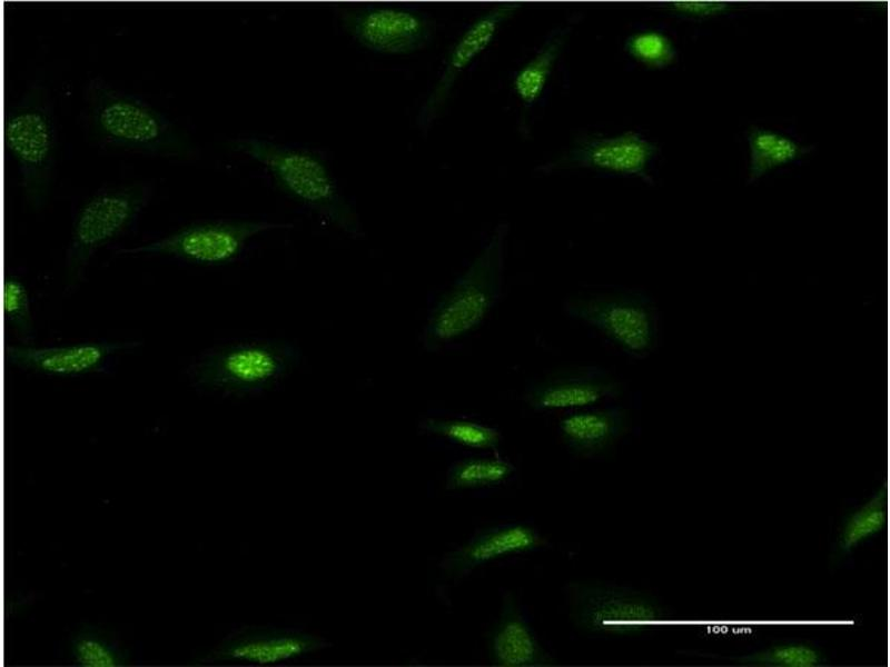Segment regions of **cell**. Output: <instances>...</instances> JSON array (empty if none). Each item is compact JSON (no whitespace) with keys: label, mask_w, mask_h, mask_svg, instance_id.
Masks as SVG:
<instances>
[{"label":"cell","mask_w":890,"mask_h":667,"mask_svg":"<svg viewBox=\"0 0 890 667\" xmlns=\"http://www.w3.org/2000/svg\"><path fill=\"white\" fill-rule=\"evenodd\" d=\"M83 120L89 135L108 149L168 158L195 156L187 136L165 115L100 76L85 87Z\"/></svg>","instance_id":"6da1fadb"},{"label":"cell","mask_w":890,"mask_h":667,"mask_svg":"<svg viewBox=\"0 0 890 667\" xmlns=\"http://www.w3.org/2000/svg\"><path fill=\"white\" fill-rule=\"evenodd\" d=\"M568 33L570 28L554 30L537 53L515 76L513 87L525 106H532L542 94Z\"/></svg>","instance_id":"ffe728a7"},{"label":"cell","mask_w":890,"mask_h":667,"mask_svg":"<svg viewBox=\"0 0 890 667\" xmlns=\"http://www.w3.org/2000/svg\"><path fill=\"white\" fill-rule=\"evenodd\" d=\"M3 317L23 344L33 339L30 300L24 283L16 276H6L2 285Z\"/></svg>","instance_id":"4316f807"},{"label":"cell","mask_w":890,"mask_h":667,"mask_svg":"<svg viewBox=\"0 0 890 667\" xmlns=\"http://www.w3.org/2000/svg\"><path fill=\"white\" fill-rule=\"evenodd\" d=\"M571 600L576 625L593 634H627L653 627L665 619L657 603L615 586L576 585Z\"/></svg>","instance_id":"9c48e42d"},{"label":"cell","mask_w":890,"mask_h":667,"mask_svg":"<svg viewBox=\"0 0 890 667\" xmlns=\"http://www.w3.org/2000/svg\"><path fill=\"white\" fill-rule=\"evenodd\" d=\"M330 644L316 635L280 627H246L225 638L209 659L273 665L316 653Z\"/></svg>","instance_id":"4fadbf2b"},{"label":"cell","mask_w":890,"mask_h":667,"mask_svg":"<svg viewBox=\"0 0 890 667\" xmlns=\"http://www.w3.org/2000/svg\"><path fill=\"white\" fill-rule=\"evenodd\" d=\"M656 153V145L634 131L613 137L583 136L557 159L542 165L540 170L551 173L573 168L600 169L652 182L647 167Z\"/></svg>","instance_id":"7c38bea8"},{"label":"cell","mask_w":890,"mask_h":667,"mask_svg":"<svg viewBox=\"0 0 890 667\" xmlns=\"http://www.w3.org/2000/svg\"><path fill=\"white\" fill-rule=\"evenodd\" d=\"M563 311L601 332L626 355L643 359L659 345L660 313L639 290H614L568 297Z\"/></svg>","instance_id":"8992f818"},{"label":"cell","mask_w":890,"mask_h":667,"mask_svg":"<svg viewBox=\"0 0 890 667\" xmlns=\"http://www.w3.org/2000/svg\"><path fill=\"white\" fill-rule=\"evenodd\" d=\"M491 661L500 667H542L553 660L541 646L511 595H505L500 619L488 637Z\"/></svg>","instance_id":"e0dca14e"},{"label":"cell","mask_w":890,"mask_h":667,"mask_svg":"<svg viewBox=\"0 0 890 667\" xmlns=\"http://www.w3.org/2000/svg\"><path fill=\"white\" fill-rule=\"evenodd\" d=\"M73 661L82 667H118L126 664L119 646L96 630H83L71 640Z\"/></svg>","instance_id":"d4e9b609"},{"label":"cell","mask_w":890,"mask_h":667,"mask_svg":"<svg viewBox=\"0 0 890 667\" xmlns=\"http://www.w3.org/2000/svg\"><path fill=\"white\" fill-rule=\"evenodd\" d=\"M301 358L299 347L287 340H244L202 354L191 365L190 377L207 390L256 395L288 377Z\"/></svg>","instance_id":"5b68a950"},{"label":"cell","mask_w":890,"mask_h":667,"mask_svg":"<svg viewBox=\"0 0 890 667\" xmlns=\"http://www.w3.org/2000/svg\"><path fill=\"white\" fill-rule=\"evenodd\" d=\"M735 660L743 665L765 667H818L827 663L817 647L802 643L775 645L762 651L738 657Z\"/></svg>","instance_id":"cb8c5ba5"},{"label":"cell","mask_w":890,"mask_h":667,"mask_svg":"<svg viewBox=\"0 0 890 667\" xmlns=\"http://www.w3.org/2000/svg\"><path fill=\"white\" fill-rule=\"evenodd\" d=\"M419 428L426 434L474 449L496 450L502 440L497 429L466 419L429 417L419 422Z\"/></svg>","instance_id":"603a6c76"},{"label":"cell","mask_w":890,"mask_h":667,"mask_svg":"<svg viewBox=\"0 0 890 667\" xmlns=\"http://www.w3.org/2000/svg\"><path fill=\"white\" fill-rule=\"evenodd\" d=\"M515 471L502 458L471 457L453 462L446 472V488L473 489L501 484Z\"/></svg>","instance_id":"44dd1931"},{"label":"cell","mask_w":890,"mask_h":667,"mask_svg":"<svg viewBox=\"0 0 890 667\" xmlns=\"http://www.w3.org/2000/svg\"><path fill=\"white\" fill-rule=\"evenodd\" d=\"M345 31L362 47L385 54H408L425 48L435 33L427 16L402 8H345L339 12Z\"/></svg>","instance_id":"30bf717a"},{"label":"cell","mask_w":890,"mask_h":667,"mask_svg":"<svg viewBox=\"0 0 890 667\" xmlns=\"http://www.w3.org/2000/svg\"><path fill=\"white\" fill-rule=\"evenodd\" d=\"M231 146L264 166L289 197L319 213L348 237L364 236L357 212L340 193L318 156L256 137L237 138Z\"/></svg>","instance_id":"3957f363"},{"label":"cell","mask_w":890,"mask_h":667,"mask_svg":"<svg viewBox=\"0 0 890 667\" xmlns=\"http://www.w3.org/2000/svg\"><path fill=\"white\" fill-rule=\"evenodd\" d=\"M3 142L16 160L23 202L33 210L48 200L57 156V128L48 89L31 83L3 118Z\"/></svg>","instance_id":"277c9868"},{"label":"cell","mask_w":890,"mask_h":667,"mask_svg":"<svg viewBox=\"0 0 890 667\" xmlns=\"http://www.w3.org/2000/svg\"><path fill=\"white\" fill-rule=\"evenodd\" d=\"M521 7L520 2L497 3L465 30L451 49L438 81L418 111L416 125L421 130L426 131L431 128L446 103L459 73L488 47L501 26Z\"/></svg>","instance_id":"5bb4252c"},{"label":"cell","mask_w":890,"mask_h":667,"mask_svg":"<svg viewBox=\"0 0 890 667\" xmlns=\"http://www.w3.org/2000/svg\"><path fill=\"white\" fill-rule=\"evenodd\" d=\"M888 520V486H883L844 521L838 541L841 552L851 551L862 540L881 531Z\"/></svg>","instance_id":"7402d4cb"},{"label":"cell","mask_w":890,"mask_h":667,"mask_svg":"<svg viewBox=\"0 0 890 667\" xmlns=\"http://www.w3.org/2000/svg\"><path fill=\"white\" fill-rule=\"evenodd\" d=\"M508 225L498 223L468 267L438 298L424 323L421 342L429 352L477 329L501 298Z\"/></svg>","instance_id":"7a4b0ae2"},{"label":"cell","mask_w":890,"mask_h":667,"mask_svg":"<svg viewBox=\"0 0 890 667\" xmlns=\"http://www.w3.org/2000/svg\"><path fill=\"white\" fill-rule=\"evenodd\" d=\"M148 182L108 186L97 190L78 210L66 252L67 288L77 285L96 252L120 236L149 203Z\"/></svg>","instance_id":"52a82bcc"},{"label":"cell","mask_w":890,"mask_h":667,"mask_svg":"<svg viewBox=\"0 0 890 667\" xmlns=\"http://www.w3.org/2000/svg\"><path fill=\"white\" fill-rule=\"evenodd\" d=\"M291 225L267 220H218L194 223L171 235L120 253H155L186 261L220 266L235 260L255 236Z\"/></svg>","instance_id":"ba28073f"},{"label":"cell","mask_w":890,"mask_h":667,"mask_svg":"<svg viewBox=\"0 0 890 667\" xmlns=\"http://www.w3.org/2000/svg\"><path fill=\"white\" fill-rule=\"evenodd\" d=\"M623 392L622 382L607 369L581 365L552 370L533 380L523 392V400L534 411L583 408Z\"/></svg>","instance_id":"8fae6325"},{"label":"cell","mask_w":890,"mask_h":667,"mask_svg":"<svg viewBox=\"0 0 890 667\" xmlns=\"http://www.w3.org/2000/svg\"><path fill=\"white\" fill-rule=\"evenodd\" d=\"M750 149L749 182L760 179L768 171L787 165L810 152L791 138L769 129L751 128L748 133Z\"/></svg>","instance_id":"d6986e66"},{"label":"cell","mask_w":890,"mask_h":667,"mask_svg":"<svg viewBox=\"0 0 890 667\" xmlns=\"http://www.w3.org/2000/svg\"><path fill=\"white\" fill-rule=\"evenodd\" d=\"M666 4L674 12L694 18L719 16L730 8V3L722 1H673Z\"/></svg>","instance_id":"83f0119b"},{"label":"cell","mask_w":890,"mask_h":667,"mask_svg":"<svg viewBox=\"0 0 890 667\" xmlns=\"http://www.w3.org/2000/svg\"><path fill=\"white\" fill-rule=\"evenodd\" d=\"M141 346L140 341H88L62 347L9 346L4 358L11 365L51 376L100 372L112 358Z\"/></svg>","instance_id":"9a60e30c"},{"label":"cell","mask_w":890,"mask_h":667,"mask_svg":"<svg viewBox=\"0 0 890 667\" xmlns=\"http://www.w3.org/2000/svg\"><path fill=\"white\" fill-rule=\"evenodd\" d=\"M545 545L536 529L523 524H506L477 531L467 542L443 558L442 568L462 576L493 559L531 551Z\"/></svg>","instance_id":"2e32d148"},{"label":"cell","mask_w":890,"mask_h":667,"mask_svg":"<svg viewBox=\"0 0 890 667\" xmlns=\"http://www.w3.org/2000/svg\"><path fill=\"white\" fill-rule=\"evenodd\" d=\"M630 414L622 406L580 410L564 416L558 430L564 444L580 455H594L613 446L630 428Z\"/></svg>","instance_id":"ac0fdd59"},{"label":"cell","mask_w":890,"mask_h":667,"mask_svg":"<svg viewBox=\"0 0 890 667\" xmlns=\"http://www.w3.org/2000/svg\"><path fill=\"white\" fill-rule=\"evenodd\" d=\"M624 51L651 69L666 68L678 56L672 40L659 30H643L631 34L624 42Z\"/></svg>","instance_id":"484cf974"}]
</instances>
